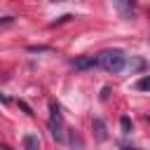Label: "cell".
Segmentation results:
<instances>
[{
  "mask_svg": "<svg viewBox=\"0 0 150 150\" xmlns=\"http://www.w3.org/2000/svg\"><path fill=\"white\" fill-rule=\"evenodd\" d=\"M23 148H26V150H40L38 136H35V134H26V136H23Z\"/></svg>",
  "mask_w": 150,
  "mask_h": 150,
  "instance_id": "5",
  "label": "cell"
},
{
  "mask_svg": "<svg viewBox=\"0 0 150 150\" xmlns=\"http://www.w3.org/2000/svg\"><path fill=\"white\" fill-rule=\"evenodd\" d=\"M73 66H75L77 70H89V68L98 66V61H96V56H80V59L73 61Z\"/></svg>",
  "mask_w": 150,
  "mask_h": 150,
  "instance_id": "4",
  "label": "cell"
},
{
  "mask_svg": "<svg viewBox=\"0 0 150 150\" xmlns=\"http://www.w3.org/2000/svg\"><path fill=\"white\" fill-rule=\"evenodd\" d=\"M52 108V117H49V131H52V136L61 143L63 138H66V134H63V115H61V108L56 105V103H52L49 105Z\"/></svg>",
  "mask_w": 150,
  "mask_h": 150,
  "instance_id": "2",
  "label": "cell"
},
{
  "mask_svg": "<svg viewBox=\"0 0 150 150\" xmlns=\"http://www.w3.org/2000/svg\"><path fill=\"white\" fill-rule=\"evenodd\" d=\"M91 129H94V136H96L98 143H103V141L108 138V127H105V122H103L101 117H94V120H91Z\"/></svg>",
  "mask_w": 150,
  "mask_h": 150,
  "instance_id": "3",
  "label": "cell"
},
{
  "mask_svg": "<svg viewBox=\"0 0 150 150\" xmlns=\"http://www.w3.org/2000/svg\"><path fill=\"white\" fill-rule=\"evenodd\" d=\"M122 150H141V148H131V145H124Z\"/></svg>",
  "mask_w": 150,
  "mask_h": 150,
  "instance_id": "10",
  "label": "cell"
},
{
  "mask_svg": "<svg viewBox=\"0 0 150 150\" xmlns=\"http://www.w3.org/2000/svg\"><path fill=\"white\" fill-rule=\"evenodd\" d=\"M120 124H122V134H131V120L129 117H122Z\"/></svg>",
  "mask_w": 150,
  "mask_h": 150,
  "instance_id": "7",
  "label": "cell"
},
{
  "mask_svg": "<svg viewBox=\"0 0 150 150\" xmlns=\"http://www.w3.org/2000/svg\"><path fill=\"white\" fill-rule=\"evenodd\" d=\"M14 23V16H2L0 19V28H7V26H12Z\"/></svg>",
  "mask_w": 150,
  "mask_h": 150,
  "instance_id": "8",
  "label": "cell"
},
{
  "mask_svg": "<svg viewBox=\"0 0 150 150\" xmlns=\"http://www.w3.org/2000/svg\"><path fill=\"white\" fill-rule=\"evenodd\" d=\"M98 66H103L108 73H122L124 66H127V56L122 49H105L103 54L96 56Z\"/></svg>",
  "mask_w": 150,
  "mask_h": 150,
  "instance_id": "1",
  "label": "cell"
},
{
  "mask_svg": "<svg viewBox=\"0 0 150 150\" xmlns=\"http://www.w3.org/2000/svg\"><path fill=\"white\" fill-rule=\"evenodd\" d=\"M141 91H148V77H143V80H138V84H136Z\"/></svg>",
  "mask_w": 150,
  "mask_h": 150,
  "instance_id": "9",
  "label": "cell"
},
{
  "mask_svg": "<svg viewBox=\"0 0 150 150\" xmlns=\"http://www.w3.org/2000/svg\"><path fill=\"white\" fill-rule=\"evenodd\" d=\"M70 145H73V150H82V138H80L75 131L70 134Z\"/></svg>",
  "mask_w": 150,
  "mask_h": 150,
  "instance_id": "6",
  "label": "cell"
},
{
  "mask_svg": "<svg viewBox=\"0 0 150 150\" xmlns=\"http://www.w3.org/2000/svg\"><path fill=\"white\" fill-rule=\"evenodd\" d=\"M0 148H2V150H12V148H9V145H0Z\"/></svg>",
  "mask_w": 150,
  "mask_h": 150,
  "instance_id": "11",
  "label": "cell"
}]
</instances>
